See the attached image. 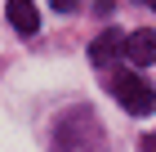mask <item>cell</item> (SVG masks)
Segmentation results:
<instances>
[{
	"mask_svg": "<svg viewBox=\"0 0 156 152\" xmlns=\"http://www.w3.org/2000/svg\"><path fill=\"white\" fill-rule=\"evenodd\" d=\"M112 94H116L120 107H125V112H134V117H152V112H156V90H152V85H147L134 67L112 76Z\"/></svg>",
	"mask_w": 156,
	"mask_h": 152,
	"instance_id": "obj_1",
	"label": "cell"
},
{
	"mask_svg": "<svg viewBox=\"0 0 156 152\" xmlns=\"http://www.w3.org/2000/svg\"><path fill=\"white\" fill-rule=\"evenodd\" d=\"M89 58H94L98 67H107V63L125 58V36H120L116 27H103V32L94 36V45H89Z\"/></svg>",
	"mask_w": 156,
	"mask_h": 152,
	"instance_id": "obj_2",
	"label": "cell"
},
{
	"mask_svg": "<svg viewBox=\"0 0 156 152\" xmlns=\"http://www.w3.org/2000/svg\"><path fill=\"white\" fill-rule=\"evenodd\" d=\"M125 63H134V67H147V63H156V32L138 27L134 36H125Z\"/></svg>",
	"mask_w": 156,
	"mask_h": 152,
	"instance_id": "obj_3",
	"label": "cell"
},
{
	"mask_svg": "<svg viewBox=\"0 0 156 152\" xmlns=\"http://www.w3.org/2000/svg\"><path fill=\"white\" fill-rule=\"evenodd\" d=\"M5 18L13 23L18 36H36L40 32V9L31 5V0H9V5H5Z\"/></svg>",
	"mask_w": 156,
	"mask_h": 152,
	"instance_id": "obj_4",
	"label": "cell"
},
{
	"mask_svg": "<svg viewBox=\"0 0 156 152\" xmlns=\"http://www.w3.org/2000/svg\"><path fill=\"white\" fill-rule=\"evenodd\" d=\"M49 5H54V9H58V13H72L76 5H80V0H49Z\"/></svg>",
	"mask_w": 156,
	"mask_h": 152,
	"instance_id": "obj_5",
	"label": "cell"
},
{
	"mask_svg": "<svg viewBox=\"0 0 156 152\" xmlns=\"http://www.w3.org/2000/svg\"><path fill=\"white\" fill-rule=\"evenodd\" d=\"M138 152H156V130H152V134H143V148H138Z\"/></svg>",
	"mask_w": 156,
	"mask_h": 152,
	"instance_id": "obj_6",
	"label": "cell"
},
{
	"mask_svg": "<svg viewBox=\"0 0 156 152\" xmlns=\"http://www.w3.org/2000/svg\"><path fill=\"white\" fill-rule=\"evenodd\" d=\"M147 9H152V13H156V0H147Z\"/></svg>",
	"mask_w": 156,
	"mask_h": 152,
	"instance_id": "obj_7",
	"label": "cell"
}]
</instances>
